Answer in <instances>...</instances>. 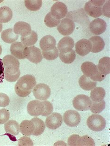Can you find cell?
I'll return each mask as SVG.
<instances>
[{"mask_svg":"<svg viewBox=\"0 0 110 146\" xmlns=\"http://www.w3.org/2000/svg\"><path fill=\"white\" fill-rule=\"evenodd\" d=\"M2 60L4 68V78L7 82H15L21 75L20 62L12 55H6Z\"/></svg>","mask_w":110,"mask_h":146,"instance_id":"6da1fadb","label":"cell"},{"mask_svg":"<svg viewBox=\"0 0 110 146\" xmlns=\"http://www.w3.org/2000/svg\"><path fill=\"white\" fill-rule=\"evenodd\" d=\"M36 85L35 77L31 75H26L19 78L15 85V92L19 97L25 98L29 95Z\"/></svg>","mask_w":110,"mask_h":146,"instance_id":"7a4b0ae2","label":"cell"},{"mask_svg":"<svg viewBox=\"0 0 110 146\" xmlns=\"http://www.w3.org/2000/svg\"><path fill=\"white\" fill-rule=\"evenodd\" d=\"M105 2V1L100 0H91L87 1L85 5V11L92 17H99L102 15V7Z\"/></svg>","mask_w":110,"mask_h":146,"instance_id":"3957f363","label":"cell"},{"mask_svg":"<svg viewBox=\"0 0 110 146\" xmlns=\"http://www.w3.org/2000/svg\"><path fill=\"white\" fill-rule=\"evenodd\" d=\"M87 123L89 129L96 132L102 131L106 126L105 119L98 114H93L89 116Z\"/></svg>","mask_w":110,"mask_h":146,"instance_id":"277c9868","label":"cell"},{"mask_svg":"<svg viewBox=\"0 0 110 146\" xmlns=\"http://www.w3.org/2000/svg\"><path fill=\"white\" fill-rule=\"evenodd\" d=\"M92 101L90 98L85 95H79L73 100L74 108L79 111H87L90 109Z\"/></svg>","mask_w":110,"mask_h":146,"instance_id":"5b68a950","label":"cell"},{"mask_svg":"<svg viewBox=\"0 0 110 146\" xmlns=\"http://www.w3.org/2000/svg\"><path fill=\"white\" fill-rule=\"evenodd\" d=\"M33 93L34 97L37 100H47L51 95V89L47 84H39L33 88Z\"/></svg>","mask_w":110,"mask_h":146,"instance_id":"8992f818","label":"cell"},{"mask_svg":"<svg viewBox=\"0 0 110 146\" xmlns=\"http://www.w3.org/2000/svg\"><path fill=\"white\" fill-rule=\"evenodd\" d=\"M63 120L68 126L74 127L78 126L81 122V115L76 110H68L64 114Z\"/></svg>","mask_w":110,"mask_h":146,"instance_id":"52a82bcc","label":"cell"},{"mask_svg":"<svg viewBox=\"0 0 110 146\" xmlns=\"http://www.w3.org/2000/svg\"><path fill=\"white\" fill-rule=\"evenodd\" d=\"M44 104L43 102L34 100L29 102L27 105V111L31 116H38L41 115L44 111Z\"/></svg>","mask_w":110,"mask_h":146,"instance_id":"ba28073f","label":"cell"},{"mask_svg":"<svg viewBox=\"0 0 110 146\" xmlns=\"http://www.w3.org/2000/svg\"><path fill=\"white\" fill-rule=\"evenodd\" d=\"M27 47L24 46L21 42H14L10 46L11 54L19 60L27 58Z\"/></svg>","mask_w":110,"mask_h":146,"instance_id":"9c48e42d","label":"cell"},{"mask_svg":"<svg viewBox=\"0 0 110 146\" xmlns=\"http://www.w3.org/2000/svg\"><path fill=\"white\" fill-rule=\"evenodd\" d=\"M59 33L64 36H68L73 33L75 29L74 21L69 18H63L57 27Z\"/></svg>","mask_w":110,"mask_h":146,"instance_id":"30bf717a","label":"cell"},{"mask_svg":"<svg viewBox=\"0 0 110 146\" xmlns=\"http://www.w3.org/2000/svg\"><path fill=\"white\" fill-rule=\"evenodd\" d=\"M68 12L67 6L62 2L58 1L55 3L51 8V15L53 17L61 20L66 16Z\"/></svg>","mask_w":110,"mask_h":146,"instance_id":"8fae6325","label":"cell"},{"mask_svg":"<svg viewBox=\"0 0 110 146\" xmlns=\"http://www.w3.org/2000/svg\"><path fill=\"white\" fill-rule=\"evenodd\" d=\"M63 117L62 115L58 113H52V114L47 116L46 118V126L48 129H56L61 126L63 123Z\"/></svg>","mask_w":110,"mask_h":146,"instance_id":"7c38bea8","label":"cell"},{"mask_svg":"<svg viewBox=\"0 0 110 146\" xmlns=\"http://www.w3.org/2000/svg\"><path fill=\"white\" fill-rule=\"evenodd\" d=\"M107 25L105 21L100 18L93 20L89 25V29L92 33L96 35H99L105 32Z\"/></svg>","mask_w":110,"mask_h":146,"instance_id":"4fadbf2b","label":"cell"},{"mask_svg":"<svg viewBox=\"0 0 110 146\" xmlns=\"http://www.w3.org/2000/svg\"><path fill=\"white\" fill-rule=\"evenodd\" d=\"M75 51L81 56H85L91 52L92 46L91 42L87 39H82L75 44Z\"/></svg>","mask_w":110,"mask_h":146,"instance_id":"5bb4252c","label":"cell"},{"mask_svg":"<svg viewBox=\"0 0 110 146\" xmlns=\"http://www.w3.org/2000/svg\"><path fill=\"white\" fill-rule=\"evenodd\" d=\"M27 58L33 63H40L43 59L41 50L33 46L27 47Z\"/></svg>","mask_w":110,"mask_h":146,"instance_id":"9a60e30c","label":"cell"},{"mask_svg":"<svg viewBox=\"0 0 110 146\" xmlns=\"http://www.w3.org/2000/svg\"><path fill=\"white\" fill-rule=\"evenodd\" d=\"M74 46V41L72 38L66 36L61 38L57 45L60 53H65L71 51Z\"/></svg>","mask_w":110,"mask_h":146,"instance_id":"2e32d148","label":"cell"},{"mask_svg":"<svg viewBox=\"0 0 110 146\" xmlns=\"http://www.w3.org/2000/svg\"><path fill=\"white\" fill-rule=\"evenodd\" d=\"M56 41L55 38L50 35L44 36L40 41V46L42 51H49L56 47Z\"/></svg>","mask_w":110,"mask_h":146,"instance_id":"e0dca14e","label":"cell"},{"mask_svg":"<svg viewBox=\"0 0 110 146\" xmlns=\"http://www.w3.org/2000/svg\"><path fill=\"white\" fill-rule=\"evenodd\" d=\"M14 31L16 35L24 37L30 34L32 29L31 26L29 23L23 21H19L14 25Z\"/></svg>","mask_w":110,"mask_h":146,"instance_id":"ac0fdd59","label":"cell"},{"mask_svg":"<svg viewBox=\"0 0 110 146\" xmlns=\"http://www.w3.org/2000/svg\"><path fill=\"white\" fill-rule=\"evenodd\" d=\"M81 69L84 74L89 78L93 77L99 72L97 66L91 62L83 63L81 66Z\"/></svg>","mask_w":110,"mask_h":146,"instance_id":"d6986e66","label":"cell"},{"mask_svg":"<svg viewBox=\"0 0 110 146\" xmlns=\"http://www.w3.org/2000/svg\"><path fill=\"white\" fill-rule=\"evenodd\" d=\"M89 40L92 44L91 52L98 53L104 49L105 43L103 38L99 36H94L89 38Z\"/></svg>","mask_w":110,"mask_h":146,"instance_id":"ffe728a7","label":"cell"},{"mask_svg":"<svg viewBox=\"0 0 110 146\" xmlns=\"http://www.w3.org/2000/svg\"><path fill=\"white\" fill-rule=\"evenodd\" d=\"M34 123L30 120H24L20 124V131L25 136H30L35 131Z\"/></svg>","mask_w":110,"mask_h":146,"instance_id":"44dd1931","label":"cell"},{"mask_svg":"<svg viewBox=\"0 0 110 146\" xmlns=\"http://www.w3.org/2000/svg\"><path fill=\"white\" fill-rule=\"evenodd\" d=\"M79 86L82 89L90 90L96 87L97 82L92 80L89 77L85 75L82 76L79 80Z\"/></svg>","mask_w":110,"mask_h":146,"instance_id":"7402d4cb","label":"cell"},{"mask_svg":"<svg viewBox=\"0 0 110 146\" xmlns=\"http://www.w3.org/2000/svg\"><path fill=\"white\" fill-rule=\"evenodd\" d=\"M18 37V35L15 34L13 29H7L1 33V39L7 43H13L17 40Z\"/></svg>","mask_w":110,"mask_h":146,"instance_id":"603a6c76","label":"cell"},{"mask_svg":"<svg viewBox=\"0 0 110 146\" xmlns=\"http://www.w3.org/2000/svg\"><path fill=\"white\" fill-rule=\"evenodd\" d=\"M4 128L7 133L14 135H17L20 132V125L15 120L8 121L5 123Z\"/></svg>","mask_w":110,"mask_h":146,"instance_id":"cb8c5ba5","label":"cell"},{"mask_svg":"<svg viewBox=\"0 0 110 146\" xmlns=\"http://www.w3.org/2000/svg\"><path fill=\"white\" fill-rule=\"evenodd\" d=\"M97 67L101 73L105 76L109 74L110 72V57H105L100 58Z\"/></svg>","mask_w":110,"mask_h":146,"instance_id":"d4e9b609","label":"cell"},{"mask_svg":"<svg viewBox=\"0 0 110 146\" xmlns=\"http://www.w3.org/2000/svg\"><path fill=\"white\" fill-rule=\"evenodd\" d=\"M105 94L106 93L104 88L97 87L92 90L90 93V98L92 101L98 102L104 99Z\"/></svg>","mask_w":110,"mask_h":146,"instance_id":"484cf974","label":"cell"},{"mask_svg":"<svg viewBox=\"0 0 110 146\" xmlns=\"http://www.w3.org/2000/svg\"><path fill=\"white\" fill-rule=\"evenodd\" d=\"M21 43L25 46H33L38 40V35L35 31H32L30 34L27 36L21 37Z\"/></svg>","mask_w":110,"mask_h":146,"instance_id":"4316f807","label":"cell"},{"mask_svg":"<svg viewBox=\"0 0 110 146\" xmlns=\"http://www.w3.org/2000/svg\"><path fill=\"white\" fill-rule=\"evenodd\" d=\"M13 17L12 10L8 7L0 8V23H6L10 21Z\"/></svg>","mask_w":110,"mask_h":146,"instance_id":"83f0119b","label":"cell"},{"mask_svg":"<svg viewBox=\"0 0 110 146\" xmlns=\"http://www.w3.org/2000/svg\"><path fill=\"white\" fill-rule=\"evenodd\" d=\"M31 121L34 123L35 126V131L32 135L38 136L41 135L44 132L46 127L44 122L41 119L37 117L33 118Z\"/></svg>","mask_w":110,"mask_h":146,"instance_id":"f1b7e54d","label":"cell"},{"mask_svg":"<svg viewBox=\"0 0 110 146\" xmlns=\"http://www.w3.org/2000/svg\"><path fill=\"white\" fill-rule=\"evenodd\" d=\"M24 3L26 8L33 11L39 10L42 5L41 0H26Z\"/></svg>","mask_w":110,"mask_h":146,"instance_id":"f546056e","label":"cell"},{"mask_svg":"<svg viewBox=\"0 0 110 146\" xmlns=\"http://www.w3.org/2000/svg\"><path fill=\"white\" fill-rule=\"evenodd\" d=\"M105 102L104 100L100 102H92L90 110L93 114H99L105 109Z\"/></svg>","mask_w":110,"mask_h":146,"instance_id":"4dcf8cb0","label":"cell"},{"mask_svg":"<svg viewBox=\"0 0 110 146\" xmlns=\"http://www.w3.org/2000/svg\"><path fill=\"white\" fill-rule=\"evenodd\" d=\"M59 58L64 63H72L76 58L75 52L72 49L71 51L67 53H60Z\"/></svg>","mask_w":110,"mask_h":146,"instance_id":"1f68e13d","label":"cell"},{"mask_svg":"<svg viewBox=\"0 0 110 146\" xmlns=\"http://www.w3.org/2000/svg\"><path fill=\"white\" fill-rule=\"evenodd\" d=\"M45 24L49 27H54L58 26L61 23V20H57L51 15L50 12L48 13L44 19Z\"/></svg>","mask_w":110,"mask_h":146,"instance_id":"d6a6232c","label":"cell"},{"mask_svg":"<svg viewBox=\"0 0 110 146\" xmlns=\"http://www.w3.org/2000/svg\"><path fill=\"white\" fill-rule=\"evenodd\" d=\"M42 55L46 60H53L58 57L59 52L57 47H55L51 51H42Z\"/></svg>","mask_w":110,"mask_h":146,"instance_id":"836d02e7","label":"cell"},{"mask_svg":"<svg viewBox=\"0 0 110 146\" xmlns=\"http://www.w3.org/2000/svg\"><path fill=\"white\" fill-rule=\"evenodd\" d=\"M95 143L93 139L85 135L80 136L78 140L77 146H95Z\"/></svg>","mask_w":110,"mask_h":146,"instance_id":"e575fe53","label":"cell"},{"mask_svg":"<svg viewBox=\"0 0 110 146\" xmlns=\"http://www.w3.org/2000/svg\"><path fill=\"white\" fill-rule=\"evenodd\" d=\"M44 104V111L41 114V115L43 116H47L52 114L53 111V104L50 102L45 100L43 101Z\"/></svg>","mask_w":110,"mask_h":146,"instance_id":"d590c367","label":"cell"},{"mask_svg":"<svg viewBox=\"0 0 110 146\" xmlns=\"http://www.w3.org/2000/svg\"><path fill=\"white\" fill-rule=\"evenodd\" d=\"M10 118V113L6 109L0 110V124L6 123Z\"/></svg>","mask_w":110,"mask_h":146,"instance_id":"8d00e7d4","label":"cell"},{"mask_svg":"<svg viewBox=\"0 0 110 146\" xmlns=\"http://www.w3.org/2000/svg\"><path fill=\"white\" fill-rule=\"evenodd\" d=\"M19 146H33L34 145L32 140L27 136H22L19 140Z\"/></svg>","mask_w":110,"mask_h":146,"instance_id":"74e56055","label":"cell"},{"mask_svg":"<svg viewBox=\"0 0 110 146\" xmlns=\"http://www.w3.org/2000/svg\"><path fill=\"white\" fill-rule=\"evenodd\" d=\"M10 99L5 93H0V107H5L9 104Z\"/></svg>","mask_w":110,"mask_h":146,"instance_id":"f35d334b","label":"cell"},{"mask_svg":"<svg viewBox=\"0 0 110 146\" xmlns=\"http://www.w3.org/2000/svg\"><path fill=\"white\" fill-rule=\"evenodd\" d=\"M80 136L77 135H73L70 136L67 141L68 146H77L78 140Z\"/></svg>","mask_w":110,"mask_h":146,"instance_id":"ab89813d","label":"cell"},{"mask_svg":"<svg viewBox=\"0 0 110 146\" xmlns=\"http://www.w3.org/2000/svg\"><path fill=\"white\" fill-rule=\"evenodd\" d=\"M102 12L103 15L110 18V1H107L104 4L103 9H102Z\"/></svg>","mask_w":110,"mask_h":146,"instance_id":"60d3db41","label":"cell"},{"mask_svg":"<svg viewBox=\"0 0 110 146\" xmlns=\"http://www.w3.org/2000/svg\"><path fill=\"white\" fill-rule=\"evenodd\" d=\"M105 75L99 72L96 75L94 76L93 77L90 78L92 80L95 81V82L96 81L100 82V81H103L105 78Z\"/></svg>","mask_w":110,"mask_h":146,"instance_id":"b9f144b4","label":"cell"},{"mask_svg":"<svg viewBox=\"0 0 110 146\" xmlns=\"http://www.w3.org/2000/svg\"><path fill=\"white\" fill-rule=\"evenodd\" d=\"M4 78V68L3 60L0 58V84L3 83Z\"/></svg>","mask_w":110,"mask_h":146,"instance_id":"7bdbcfd3","label":"cell"},{"mask_svg":"<svg viewBox=\"0 0 110 146\" xmlns=\"http://www.w3.org/2000/svg\"><path fill=\"white\" fill-rule=\"evenodd\" d=\"M2 30H3V24L0 23V32H1Z\"/></svg>","mask_w":110,"mask_h":146,"instance_id":"ee69618b","label":"cell"},{"mask_svg":"<svg viewBox=\"0 0 110 146\" xmlns=\"http://www.w3.org/2000/svg\"><path fill=\"white\" fill-rule=\"evenodd\" d=\"M2 52H3V49H2L1 46L0 45V56H1V53H2Z\"/></svg>","mask_w":110,"mask_h":146,"instance_id":"f6af8a7d","label":"cell"}]
</instances>
